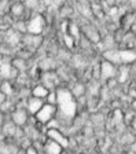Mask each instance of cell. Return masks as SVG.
<instances>
[{"label": "cell", "instance_id": "obj_2", "mask_svg": "<svg viewBox=\"0 0 136 154\" xmlns=\"http://www.w3.org/2000/svg\"><path fill=\"white\" fill-rule=\"evenodd\" d=\"M21 45H25V47L30 48L33 51L39 52L45 45V37H44V35H32V33H26V35H22Z\"/></svg>", "mask_w": 136, "mask_h": 154}, {"label": "cell", "instance_id": "obj_7", "mask_svg": "<svg viewBox=\"0 0 136 154\" xmlns=\"http://www.w3.org/2000/svg\"><path fill=\"white\" fill-rule=\"evenodd\" d=\"M101 66H102V80L101 83L106 81L107 79H110V77H116L117 76V69L118 66H116L114 63L111 62L106 61L103 58H101Z\"/></svg>", "mask_w": 136, "mask_h": 154}, {"label": "cell", "instance_id": "obj_13", "mask_svg": "<svg viewBox=\"0 0 136 154\" xmlns=\"http://www.w3.org/2000/svg\"><path fill=\"white\" fill-rule=\"evenodd\" d=\"M50 88L48 87H45L44 84L40 81V83H36L32 85V88H30V94H32L33 96H37V98H41V99H45L47 96H48L50 94Z\"/></svg>", "mask_w": 136, "mask_h": 154}, {"label": "cell", "instance_id": "obj_9", "mask_svg": "<svg viewBox=\"0 0 136 154\" xmlns=\"http://www.w3.org/2000/svg\"><path fill=\"white\" fill-rule=\"evenodd\" d=\"M69 90H70V92L73 94V96L76 99L77 98H83V96L88 95V84L81 80H76L69 85Z\"/></svg>", "mask_w": 136, "mask_h": 154}, {"label": "cell", "instance_id": "obj_19", "mask_svg": "<svg viewBox=\"0 0 136 154\" xmlns=\"http://www.w3.org/2000/svg\"><path fill=\"white\" fill-rule=\"evenodd\" d=\"M120 0H103V4L106 6V8L109 7H114V6H118Z\"/></svg>", "mask_w": 136, "mask_h": 154}, {"label": "cell", "instance_id": "obj_21", "mask_svg": "<svg viewBox=\"0 0 136 154\" xmlns=\"http://www.w3.org/2000/svg\"><path fill=\"white\" fill-rule=\"evenodd\" d=\"M129 107L136 113V99H129Z\"/></svg>", "mask_w": 136, "mask_h": 154}, {"label": "cell", "instance_id": "obj_4", "mask_svg": "<svg viewBox=\"0 0 136 154\" xmlns=\"http://www.w3.org/2000/svg\"><path fill=\"white\" fill-rule=\"evenodd\" d=\"M30 113L29 110L26 109V105H18L17 109L11 113V120L15 122L18 127H25L30 119Z\"/></svg>", "mask_w": 136, "mask_h": 154}, {"label": "cell", "instance_id": "obj_10", "mask_svg": "<svg viewBox=\"0 0 136 154\" xmlns=\"http://www.w3.org/2000/svg\"><path fill=\"white\" fill-rule=\"evenodd\" d=\"M25 11H26L25 0H13L8 14H11L15 19H22L23 15H25Z\"/></svg>", "mask_w": 136, "mask_h": 154}, {"label": "cell", "instance_id": "obj_18", "mask_svg": "<svg viewBox=\"0 0 136 154\" xmlns=\"http://www.w3.org/2000/svg\"><path fill=\"white\" fill-rule=\"evenodd\" d=\"M26 154H40V149L36 146L35 143H32L30 146H28V147L25 149Z\"/></svg>", "mask_w": 136, "mask_h": 154}, {"label": "cell", "instance_id": "obj_5", "mask_svg": "<svg viewBox=\"0 0 136 154\" xmlns=\"http://www.w3.org/2000/svg\"><path fill=\"white\" fill-rule=\"evenodd\" d=\"M45 136L50 139H52V140L58 142L59 144H62L65 149H69L70 147V136H69V134H66L65 131H62V129H47L45 131Z\"/></svg>", "mask_w": 136, "mask_h": 154}, {"label": "cell", "instance_id": "obj_6", "mask_svg": "<svg viewBox=\"0 0 136 154\" xmlns=\"http://www.w3.org/2000/svg\"><path fill=\"white\" fill-rule=\"evenodd\" d=\"M118 22H120V26L122 29H125L126 32L131 29V26L133 23H136V8L135 10H128V11H124L121 14L120 19H118Z\"/></svg>", "mask_w": 136, "mask_h": 154}, {"label": "cell", "instance_id": "obj_12", "mask_svg": "<svg viewBox=\"0 0 136 154\" xmlns=\"http://www.w3.org/2000/svg\"><path fill=\"white\" fill-rule=\"evenodd\" d=\"M43 150H44L47 154H63L66 149L63 147L62 144H59L58 142L52 140V139H50V138H45Z\"/></svg>", "mask_w": 136, "mask_h": 154}, {"label": "cell", "instance_id": "obj_15", "mask_svg": "<svg viewBox=\"0 0 136 154\" xmlns=\"http://www.w3.org/2000/svg\"><path fill=\"white\" fill-rule=\"evenodd\" d=\"M14 30H17L20 35H26L28 33V22L25 19H17L14 23Z\"/></svg>", "mask_w": 136, "mask_h": 154}, {"label": "cell", "instance_id": "obj_16", "mask_svg": "<svg viewBox=\"0 0 136 154\" xmlns=\"http://www.w3.org/2000/svg\"><path fill=\"white\" fill-rule=\"evenodd\" d=\"M136 117V113L133 112L131 107H128L126 110H124V124L128 127V125L132 122V120Z\"/></svg>", "mask_w": 136, "mask_h": 154}, {"label": "cell", "instance_id": "obj_20", "mask_svg": "<svg viewBox=\"0 0 136 154\" xmlns=\"http://www.w3.org/2000/svg\"><path fill=\"white\" fill-rule=\"evenodd\" d=\"M128 128H129L132 132H135V134H136V117L132 120V122H131V124L128 125Z\"/></svg>", "mask_w": 136, "mask_h": 154}, {"label": "cell", "instance_id": "obj_8", "mask_svg": "<svg viewBox=\"0 0 136 154\" xmlns=\"http://www.w3.org/2000/svg\"><path fill=\"white\" fill-rule=\"evenodd\" d=\"M102 58L106 59V61L114 63L116 66H120L122 65V59H121V50L120 48H111V50H104L101 52Z\"/></svg>", "mask_w": 136, "mask_h": 154}, {"label": "cell", "instance_id": "obj_14", "mask_svg": "<svg viewBox=\"0 0 136 154\" xmlns=\"http://www.w3.org/2000/svg\"><path fill=\"white\" fill-rule=\"evenodd\" d=\"M111 35H113V38H114V42H116L117 47L120 48V45L122 44V42H124V37H125V35H126V30L122 29L121 26H118Z\"/></svg>", "mask_w": 136, "mask_h": 154}, {"label": "cell", "instance_id": "obj_11", "mask_svg": "<svg viewBox=\"0 0 136 154\" xmlns=\"http://www.w3.org/2000/svg\"><path fill=\"white\" fill-rule=\"evenodd\" d=\"M26 109L29 110L30 114L35 116L36 113L39 112L40 109H41L43 106L45 105V99H41V98H37V96H33L30 95L28 99H26Z\"/></svg>", "mask_w": 136, "mask_h": 154}, {"label": "cell", "instance_id": "obj_3", "mask_svg": "<svg viewBox=\"0 0 136 154\" xmlns=\"http://www.w3.org/2000/svg\"><path fill=\"white\" fill-rule=\"evenodd\" d=\"M56 113H58V107H56V105H51V103L45 102V105L43 106L39 112L36 113L35 117H36L37 121H40V122H43V124L47 125L51 120H54L56 117Z\"/></svg>", "mask_w": 136, "mask_h": 154}, {"label": "cell", "instance_id": "obj_1", "mask_svg": "<svg viewBox=\"0 0 136 154\" xmlns=\"http://www.w3.org/2000/svg\"><path fill=\"white\" fill-rule=\"evenodd\" d=\"M45 29H50V25L47 22V19H45L44 14L36 13L28 21V33H32V35H44Z\"/></svg>", "mask_w": 136, "mask_h": 154}, {"label": "cell", "instance_id": "obj_17", "mask_svg": "<svg viewBox=\"0 0 136 154\" xmlns=\"http://www.w3.org/2000/svg\"><path fill=\"white\" fill-rule=\"evenodd\" d=\"M45 102L51 105H58V90H51L48 96L45 98Z\"/></svg>", "mask_w": 136, "mask_h": 154}]
</instances>
